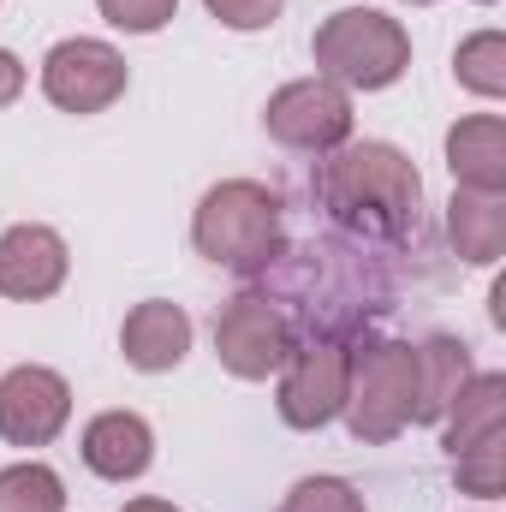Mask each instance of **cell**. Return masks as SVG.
Segmentation results:
<instances>
[{
  "instance_id": "3",
  "label": "cell",
  "mask_w": 506,
  "mask_h": 512,
  "mask_svg": "<svg viewBox=\"0 0 506 512\" xmlns=\"http://www.w3.org/2000/svg\"><path fill=\"white\" fill-rule=\"evenodd\" d=\"M191 245L203 262L256 280L274 256L286 251V203L262 179H221L203 191L191 215Z\"/></svg>"
},
{
  "instance_id": "15",
  "label": "cell",
  "mask_w": 506,
  "mask_h": 512,
  "mask_svg": "<svg viewBox=\"0 0 506 512\" xmlns=\"http://www.w3.org/2000/svg\"><path fill=\"white\" fill-rule=\"evenodd\" d=\"M501 435H506V376L477 370L441 417V447H447V459H459L465 447H483V441H501Z\"/></svg>"
},
{
  "instance_id": "19",
  "label": "cell",
  "mask_w": 506,
  "mask_h": 512,
  "mask_svg": "<svg viewBox=\"0 0 506 512\" xmlns=\"http://www.w3.org/2000/svg\"><path fill=\"white\" fill-rule=\"evenodd\" d=\"M0 512H66V483L42 459H18L0 471Z\"/></svg>"
},
{
  "instance_id": "16",
  "label": "cell",
  "mask_w": 506,
  "mask_h": 512,
  "mask_svg": "<svg viewBox=\"0 0 506 512\" xmlns=\"http://www.w3.org/2000/svg\"><path fill=\"white\" fill-rule=\"evenodd\" d=\"M471 376H477V364H471L465 340H453V334L423 340L417 346V411H411V423H441Z\"/></svg>"
},
{
  "instance_id": "20",
  "label": "cell",
  "mask_w": 506,
  "mask_h": 512,
  "mask_svg": "<svg viewBox=\"0 0 506 512\" xmlns=\"http://www.w3.org/2000/svg\"><path fill=\"white\" fill-rule=\"evenodd\" d=\"M453 477H459V489L465 495H483V501H495L506 483V435L501 441H483V447H465L459 459H453Z\"/></svg>"
},
{
  "instance_id": "17",
  "label": "cell",
  "mask_w": 506,
  "mask_h": 512,
  "mask_svg": "<svg viewBox=\"0 0 506 512\" xmlns=\"http://www.w3.org/2000/svg\"><path fill=\"white\" fill-rule=\"evenodd\" d=\"M447 239L459 262L471 268H495L506 256V197H489V191H453L447 203Z\"/></svg>"
},
{
  "instance_id": "26",
  "label": "cell",
  "mask_w": 506,
  "mask_h": 512,
  "mask_svg": "<svg viewBox=\"0 0 506 512\" xmlns=\"http://www.w3.org/2000/svg\"><path fill=\"white\" fill-rule=\"evenodd\" d=\"M405 6H435V0H405Z\"/></svg>"
},
{
  "instance_id": "21",
  "label": "cell",
  "mask_w": 506,
  "mask_h": 512,
  "mask_svg": "<svg viewBox=\"0 0 506 512\" xmlns=\"http://www.w3.org/2000/svg\"><path fill=\"white\" fill-rule=\"evenodd\" d=\"M280 512H370V507L346 477H304V483L286 489Z\"/></svg>"
},
{
  "instance_id": "13",
  "label": "cell",
  "mask_w": 506,
  "mask_h": 512,
  "mask_svg": "<svg viewBox=\"0 0 506 512\" xmlns=\"http://www.w3.org/2000/svg\"><path fill=\"white\" fill-rule=\"evenodd\" d=\"M78 453L102 483H137L149 471V459H155V429L137 411H102V417L84 423Z\"/></svg>"
},
{
  "instance_id": "25",
  "label": "cell",
  "mask_w": 506,
  "mask_h": 512,
  "mask_svg": "<svg viewBox=\"0 0 506 512\" xmlns=\"http://www.w3.org/2000/svg\"><path fill=\"white\" fill-rule=\"evenodd\" d=\"M126 512H179L173 501H155V495H137V501H126Z\"/></svg>"
},
{
  "instance_id": "27",
  "label": "cell",
  "mask_w": 506,
  "mask_h": 512,
  "mask_svg": "<svg viewBox=\"0 0 506 512\" xmlns=\"http://www.w3.org/2000/svg\"><path fill=\"white\" fill-rule=\"evenodd\" d=\"M477 6H495V0H477Z\"/></svg>"
},
{
  "instance_id": "22",
  "label": "cell",
  "mask_w": 506,
  "mask_h": 512,
  "mask_svg": "<svg viewBox=\"0 0 506 512\" xmlns=\"http://www.w3.org/2000/svg\"><path fill=\"white\" fill-rule=\"evenodd\" d=\"M102 6V18L114 24V30H126V36H155L173 12H179V0H96Z\"/></svg>"
},
{
  "instance_id": "10",
  "label": "cell",
  "mask_w": 506,
  "mask_h": 512,
  "mask_svg": "<svg viewBox=\"0 0 506 512\" xmlns=\"http://www.w3.org/2000/svg\"><path fill=\"white\" fill-rule=\"evenodd\" d=\"M72 417V387L48 364H18L0 376V441L6 447H48Z\"/></svg>"
},
{
  "instance_id": "1",
  "label": "cell",
  "mask_w": 506,
  "mask_h": 512,
  "mask_svg": "<svg viewBox=\"0 0 506 512\" xmlns=\"http://www.w3.org/2000/svg\"><path fill=\"white\" fill-rule=\"evenodd\" d=\"M262 298L280 310L292 340H358L370 322L393 310V274L376 245L358 239H304L286 245L262 274Z\"/></svg>"
},
{
  "instance_id": "9",
  "label": "cell",
  "mask_w": 506,
  "mask_h": 512,
  "mask_svg": "<svg viewBox=\"0 0 506 512\" xmlns=\"http://www.w3.org/2000/svg\"><path fill=\"white\" fill-rule=\"evenodd\" d=\"M292 328L280 322V310L262 298V292H239L221 316H215V358L227 376L239 382H268L280 376L286 352H292Z\"/></svg>"
},
{
  "instance_id": "8",
  "label": "cell",
  "mask_w": 506,
  "mask_h": 512,
  "mask_svg": "<svg viewBox=\"0 0 506 512\" xmlns=\"http://www.w3.org/2000/svg\"><path fill=\"white\" fill-rule=\"evenodd\" d=\"M346 376H352V346L346 340H298L280 364V417L286 429H328L346 411Z\"/></svg>"
},
{
  "instance_id": "23",
  "label": "cell",
  "mask_w": 506,
  "mask_h": 512,
  "mask_svg": "<svg viewBox=\"0 0 506 512\" xmlns=\"http://www.w3.org/2000/svg\"><path fill=\"white\" fill-rule=\"evenodd\" d=\"M203 6H209L227 30H268L286 0H203Z\"/></svg>"
},
{
  "instance_id": "7",
  "label": "cell",
  "mask_w": 506,
  "mask_h": 512,
  "mask_svg": "<svg viewBox=\"0 0 506 512\" xmlns=\"http://www.w3.org/2000/svg\"><path fill=\"white\" fill-rule=\"evenodd\" d=\"M126 84V54L114 42H96V36H66L42 60V96L60 114H108L126 96Z\"/></svg>"
},
{
  "instance_id": "12",
  "label": "cell",
  "mask_w": 506,
  "mask_h": 512,
  "mask_svg": "<svg viewBox=\"0 0 506 512\" xmlns=\"http://www.w3.org/2000/svg\"><path fill=\"white\" fill-rule=\"evenodd\" d=\"M120 352H126L131 370H143V376L179 370L185 352H191V316L179 304H167V298L131 304V316L120 322Z\"/></svg>"
},
{
  "instance_id": "6",
  "label": "cell",
  "mask_w": 506,
  "mask_h": 512,
  "mask_svg": "<svg viewBox=\"0 0 506 512\" xmlns=\"http://www.w3.org/2000/svg\"><path fill=\"white\" fill-rule=\"evenodd\" d=\"M262 131L292 155H328V149L352 143V90H340L328 78H292L268 96Z\"/></svg>"
},
{
  "instance_id": "4",
  "label": "cell",
  "mask_w": 506,
  "mask_h": 512,
  "mask_svg": "<svg viewBox=\"0 0 506 512\" xmlns=\"http://www.w3.org/2000/svg\"><path fill=\"white\" fill-rule=\"evenodd\" d=\"M310 60H316V78L340 90H387L411 66V30L376 6H346L316 24Z\"/></svg>"
},
{
  "instance_id": "11",
  "label": "cell",
  "mask_w": 506,
  "mask_h": 512,
  "mask_svg": "<svg viewBox=\"0 0 506 512\" xmlns=\"http://www.w3.org/2000/svg\"><path fill=\"white\" fill-rule=\"evenodd\" d=\"M66 268L72 251L54 227L42 221H18L0 233V298H18V304H42L66 286Z\"/></svg>"
},
{
  "instance_id": "14",
  "label": "cell",
  "mask_w": 506,
  "mask_h": 512,
  "mask_svg": "<svg viewBox=\"0 0 506 512\" xmlns=\"http://www.w3.org/2000/svg\"><path fill=\"white\" fill-rule=\"evenodd\" d=\"M447 167L459 191L506 197V126L501 114H471L447 131Z\"/></svg>"
},
{
  "instance_id": "18",
  "label": "cell",
  "mask_w": 506,
  "mask_h": 512,
  "mask_svg": "<svg viewBox=\"0 0 506 512\" xmlns=\"http://www.w3.org/2000/svg\"><path fill=\"white\" fill-rule=\"evenodd\" d=\"M453 78H459L471 96L501 102L506 96V36L501 30H477V36H465L459 54H453Z\"/></svg>"
},
{
  "instance_id": "2",
  "label": "cell",
  "mask_w": 506,
  "mask_h": 512,
  "mask_svg": "<svg viewBox=\"0 0 506 512\" xmlns=\"http://www.w3.org/2000/svg\"><path fill=\"white\" fill-rule=\"evenodd\" d=\"M310 191L328 209V221L358 245H399L405 233H417L423 215V173L405 149L376 137L328 149L310 173Z\"/></svg>"
},
{
  "instance_id": "5",
  "label": "cell",
  "mask_w": 506,
  "mask_h": 512,
  "mask_svg": "<svg viewBox=\"0 0 506 512\" xmlns=\"http://www.w3.org/2000/svg\"><path fill=\"white\" fill-rule=\"evenodd\" d=\"M417 411V346L405 340H381V334H358L352 340V376H346V429L381 447L393 435L411 429Z\"/></svg>"
},
{
  "instance_id": "24",
  "label": "cell",
  "mask_w": 506,
  "mask_h": 512,
  "mask_svg": "<svg viewBox=\"0 0 506 512\" xmlns=\"http://www.w3.org/2000/svg\"><path fill=\"white\" fill-rule=\"evenodd\" d=\"M18 96H24V66H18V54L0 48V108L18 102Z\"/></svg>"
}]
</instances>
